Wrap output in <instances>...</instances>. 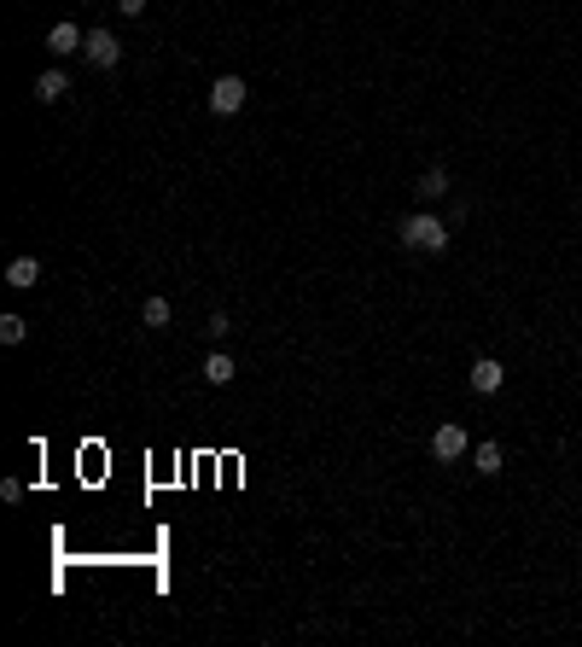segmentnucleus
<instances>
[{
	"label": "nucleus",
	"instance_id": "obj_1",
	"mask_svg": "<svg viewBox=\"0 0 582 647\" xmlns=\"http://www.w3.org/2000/svg\"><path fill=\"white\" fill-rule=\"evenodd\" d=\"M402 245L408 251H448V222L443 216H431V211H419V216H408L402 222Z\"/></svg>",
	"mask_w": 582,
	"mask_h": 647
},
{
	"label": "nucleus",
	"instance_id": "obj_2",
	"mask_svg": "<svg viewBox=\"0 0 582 647\" xmlns=\"http://www.w3.org/2000/svg\"><path fill=\"white\" fill-rule=\"evenodd\" d=\"M82 58L94 65V71H117V65H123V42H117L111 29H88V42H82Z\"/></svg>",
	"mask_w": 582,
	"mask_h": 647
},
{
	"label": "nucleus",
	"instance_id": "obj_3",
	"mask_svg": "<svg viewBox=\"0 0 582 647\" xmlns=\"http://www.w3.org/2000/svg\"><path fill=\"white\" fill-rule=\"evenodd\" d=\"M245 76H216V82H210V112L216 117H234V112H245Z\"/></svg>",
	"mask_w": 582,
	"mask_h": 647
},
{
	"label": "nucleus",
	"instance_id": "obj_4",
	"mask_svg": "<svg viewBox=\"0 0 582 647\" xmlns=\"http://www.w3.org/2000/svg\"><path fill=\"white\" fill-rule=\"evenodd\" d=\"M466 450H471V437H466L460 420H443L437 432H431V455H437V461H460Z\"/></svg>",
	"mask_w": 582,
	"mask_h": 647
},
{
	"label": "nucleus",
	"instance_id": "obj_5",
	"mask_svg": "<svg viewBox=\"0 0 582 647\" xmlns=\"http://www.w3.org/2000/svg\"><path fill=\"white\" fill-rule=\"evenodd\" d=\"M466 385H471L478 397H495L501 385H507V367H501L495 356H478V362H471V374H466Z\"/></svg>",
	"mask_w": 582,
	"mask_h": 647
},
{
	"label": "nucleus",
	"instance_id": "obj_6",
	"mask_svg": "<svg viewBox=\"0 0 582 647\" xmlns=\"http://www.w3.org/2000/svg\"><path fill=\"white\" fill-rule=\"evenodd\" d=\"M82 42H88V35H82L76 24H53V29H47V53H58V58L82 53Z\"/></svg>",
	"mask_w": 582,
	"mask_h": 647
},
{
	"label": "nucleus",
	"instance_id": "obj_7",
	"mask_svg": "<svg viewBox=\"0 0 582 647\" xmlns=\"http://www.w3.org/2000/svg\"><path fill=\"white\" fill-rule=\"evenodd\" d=\"M35 281H42V263H35V257H12V263H6V286L29 292Z\"/></svg>",
	"mask_w": 582,
	"mask_h": 647
},
{
	"label": "nucleus",
	"instance_id": "obj_8",
	"mask_svg": "<svg viewBox=\"0 0 582 647\" xmlns=\"http://www.w3.org/2000/svg\"><path fill=\"white\" fill-rule=\"evenodd\" d=\"M65 94H70V76L65 71H42V76H35V99H42V105H58Z\"/></svg>",
	"mask_w": 582,
	"mask_h": 647
},
{
	"label": "nucleus",
	"instance_id": "obj_9",
	"mask_svg": "<svg viewBox=\"0 0 582 647\" xmlns=\"http://www.w3.org/2000/svg\"><path fill=\"white\" fill-rule=\"evenodd\" d=\"M414 193L425 198V204H437V198H448V193H455V181H448V169H425Z\"/></svg>",
	"mask_w": 582,
	"mask_h": 647
},
{
	"label": "nucleus",
	"instance_id": "obj_10",
	"mask_svg": "<svg viewBox=\"0 0 582 647\" xmlns=\"http://www.w3.org/2000/svg\"><path fill=\"white\" fill-rule=\"evenodd\" d=\"M234 374H239V367H234V356H227L222 344H216V350L204 356V380H210V385H234Z\"/></svg>",
	"mask_w": 582,
	"mask_h": 647
},
{
	"label": "nucleus",
	"instance_id": "obj_11",
	"mask_svg": "<svg viewBox=\"0 0 582 647\" xmlns=\"http://www.w3.org/2000/svg\"><path fill=\"white\" fill-rule=\"evenodd\" d=\"M471 466H478L484 479H495V473H501V443H495V437H489V443H478V450H471Z\"/></svg>",
	"mask_w": 582,
	"mask_h": 647
},
{
	"label": "nucleus",
	"instance_id": "obj_12",
	"mask_svg": "<svg viewBox=\"0 0 582 647\" xmlns=\"http://www.w3.org/2000/svg\"><path fill=\"white\" fill-rule=\"evenodd\" d=\"M169 315H175V310H169V297H146V310H140V327L164 333V327H169Z\"/></svg>",
	"mask_w": 582,
	"mask_h": 647
},
{
	"label": "nucleus",
	"instance_id": "obj_13",
	"mask_svg": "<svg viewBox=\"0 0 582 647\" xmlns=\"http://www.w3.org/2000/svg\"><path fill=\"white\" fill-rule=\"evenodd\" d=\"M0 338H6V344H24L29 321H24V315H0Z\"/></svg>",
	"mask_w": 582,
	"mask_h": 647
},
{
	"label": "nucleus",
	"instance_id": "obj_14",
	"mask_svg": "<svg viewBox=\"0 0 582 647\" xmlns=\"http://www.w3.org/2000/svg\"><path fill=\"white\" fill-rule=\"evenodd\" d=\"M227 333H234V321H227V315H222V310H216V315H210V338H216V344H222V338H227Z\"/></svg>",
	"mask_w": 582,
	"mask_h": 647
},
{
	"label": "nucleus",
	"instance_id": "obj_15",
	"mask_svg": "<svg viewBox=\"0 0 582 647\" xmlns=\"http://www.w3.org/2000/svg\"><path fill=\"white\" fill-rule=\"evenodd\" d=\"M117 12H123V18H140V12H146V0H117Z\"/></svg>",
	"mask_w": 582,
	"mask_h": 647
}]
</instances>
